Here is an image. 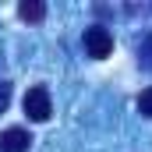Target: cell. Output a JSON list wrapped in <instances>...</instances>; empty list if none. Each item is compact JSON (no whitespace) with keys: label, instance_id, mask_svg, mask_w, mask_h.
<instances>
[{"label":"cell","instance_id":"7","mask_svg":"<svg viewBox=\"0 0 152 152\" xmlns=\"http://www.w3.org/2000/svg\"><path fill=\"white\" fill-rule=\"evenodd\" d=\"M7 106H11V81H4V78H0V113H4Z\"/></svg>","mask_w":152,"mask_h":152},{"label":"cell","instance_id":"5","mask_svg":"<svg viewBox=\"0 0 152 152\" xmlns=\"http://www.w3.org/2000/svg\"><path fill=\"white\" fill-rule=\"evenodd\" d=\"M134 53H138V64L152 71V32H145V36H142V42L134 46Z\"/></svg>","mask_w":152,"mask_h":152},{"label":"cell","instance_id":"4","mask_svg":"<svg viewBox=\"0 0 152 152\" xmlns=\"http://www.w3.org/2000/svg\"><path fill=\"white\" fill-rule=\"evenodd\" d=\"M18 14H21L25 21H42V18H46V4H42V0H21V4H18Z\"/></svg>","mask_w":152,"mask_h":152},{"label":"cell","instance_id":"3","mask_svg":"<svg viewBox=\"0 0 152 152\" xmlns=\"http://www.w3.org/2000/svg\"><path fill=\"white\" fill-rule=\"evenodd\" d=\"M32 134L25 127H4L0 131V152H28Z\"/></svg>","mask_w":152,"mask_h":152},{"label":"cell","instance_id":"2","mask_svg":"<svg viewBox=\"0 0 152 152\" xmlns=\"http://www.w3.org/2000/svg\"><path fill=\"white\" fill-rule=\"evenodd\" d=\"M85 53L92 57V60H106L110 53H113V32L106 28V25H92V28H85Z\"/></svg>","mask_w":152,"mask_h":152},{"label":"cell","instance_id":"6","mask_svg":"<svg viewBox=\"0 0 152 152\" xmlns=\"http://www.w3.org/2000/svg\"><path fill=\"white\" fill-rule=\"evenodd\" d=\"M138 113L152 120V85H149V88H142V96H138Z\"/></svg>","mask_w":152,"mask_h":152},{"label":"cell","instance_id":"1","mask_svg":"<svg viewBox=\"0 0 152 152\" xmlns=\"http://www.w3.org/2000/svg\"><path fill=\"white\" fill-rule=\"evenodd\" d=\"M21 106H25V117L36 120V124H46V120L53 117V99H50V88H46V85H32V88L25 92Z\"/></svg>","mask_w":152,"mask_h":152}]
</instances>
